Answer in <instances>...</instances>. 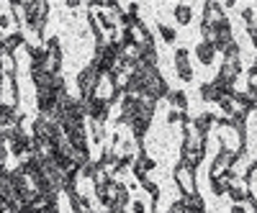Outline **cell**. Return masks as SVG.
I'll return each mask as SVG.
<instances>
[{
    "label": "cell",
    "mask_w": 257,
    "mask_h": 213,
    "mask_svg": "<svg viewBox=\"0 0 257 213\" xmlns=\"http://www.w3.org/2000/svg\"><path fill=\"white\" fill-rule=\"evenodd\" d=\"M247 34H249L252 44H254V49H257V26H249V29H247Z\"/></svg>",
    "instance_id": "obj_18"
},
{
    "label": "cell",
    "mask_w": 257,
    "mask_h": 213,
    "mask_svg": "<svg viewBox=\"0 0 257 213\" xmlns=\"http://www.w3.org/2000/svg\"><path fill=\"white\" fill-rule=\"evenodd\" d=\"M21 44H24V36H21V34H11V36L6 39V52H8V54H13Z\"/></svg>",
    "instance_id": "obj_15"
},
{
    "label": "cell",
    "mask_w": 257,
    "mask_h": 213,
    "mask_svg": "<svg viewBox=\"0 0 257 213\" xmlns=\"http://www.w3.org/2000/svg\"><path fill=\"white\" fill-rule=\"evenodd\" d=\"M198 95H201V100H206V103H216V100L221 98L219 88H216L213 82H203V85H201V90H198Z\"/></svg>",
    "instance_id": "obj_11"
},
{
    "label": "cell",
    "mask_w": 257,
    "mask_h": 213,
    "mask_svg": "<svg viewBox=\"0 0 257 213\" xmlns=\"http://www.w3.org/2000/svg\"><path fill=\"white\" fill-rule=\"evenodd\" d=\"M229 213H247V205H244V203H234Z\"/></svg>",
    "instance_id": "obj_17"
},
{
    "label": "cell",
    "mask_w": 257,
    "mask_h": 213,
    "mask_svg": "<svg viewBox=\"0 0 257 213\" xmlns=\"http://www.w3.org/2000/svg\"><path fill=\"white\" fill-rule=\"evenodd\" d=\"M242 21L247 24V29L254 26V8H242Z\"/></svg>",
    "instance_id": "obj_16"
},
{
    "label": "cell",
    "mask_w": 257,
    "mask_h": 213,
    "mask_svg": "<svg viewBox=\"0 0 257 213\" xmlns=\"http://www.w3.org/2000/svg\"><path fill=\"white\" fill-rule=\"evenodd\" d=\"M100 72L90 65V67H85L80 75H77V88H80V95H82V103H88L90 98H95V88H98V82H100Z\"/></svg>",
    "instance_id": "obj_1"
},
{
    "label": "cell",
    "mask_w": 257,
    "mask_h": 213,
    "mask_svg": "<svg viewBox=\"0 0 257 213\" xmlns=\"http://www.w3.org/2000/svg\"><path fill=\"white\" fill-rule=\"evenodd\" d=\"M216 47L211 44V41H198L196 44V57H198V62L203 67H208V65H213V59H216Z\"/></svg>",
    "instance_id": "obj_7"
},
{
    "label": "cell",
    "mask_w": 257,
    "mask_h": 213,
    "mask_svg": "<svg viewBox=\"0 0 257 213\" xmlns=\"http://www.w3.org/2000/svg\"><path fill=\"white\" fill-rule=\"evenodd\" d=\"M234 159H237V152L234 149H219V154L213 157V162H211V169H208V177L213 180V177H219V175H224V172H229L231 169V164H234Z\"/></svg>",
    "instance_id": "obj_3"
},
{
    "label": "cell",
    "mask_w": 257,
    "mask_h": 213,
    "mask_svg": "<svg viewBox=\"0 0 257 213\" xmlns=\"http://www.w3.org/2000/svg\"><path fill=\"white\" fill-rule=\"evenodd\" d=\"M173 13H175V21H178L180 26H188L190 21H193V8L190 6H175Z\"/></svg>",
    "instance_id": "obj_13"
},
{
    "label": "cell",
    "mask_w": 257,
    "mask_h": 213,
    "mask_svg": "<svg viewBox=\"0 0 257 213\" xmlns=\"http://www.w3.org/2000/svg\"><path fill=\"white\" fill-rule=\"evenodd\" d=\"M252 113H254V118H257V108H254V111H252Z\"/></svg>",
    "instance_id": "obj_19"
},
{
    "label": "cell",
    "mask_w": 257,
    "mask_h": 213,
    "mask_svg": "<svg viewBox=\"0 0 257 213\" xmlns=\"http://www.w3.org/2000/svg\"><path fill=\"white\" fill-rule=\"evenodd\" d=\"M221 18H226L224 6H221V3H216V0H206V3H203V18H201V24L216 26Z\"/></svg>",
    "instance_id": "obj_5"
},
{
    "label": "cell",
    "mask_w": 257,
    "mask_h": 213,
    "mask_svg": "<svg viewBox=\"0 0 257 213\" xmlns=\"http://www.w3.org/2000/svg\"><path fill=\"white\" fill-rule=\"evenodd\" d=\"M167 98H170V103H173V108H175V111H180V113L188 111V95H185L183 90H170Z\"/></svg>",
    "instance_id": "obj_12"
},
{
    "label": "cell",
    "mask_w": 257,
    "mask_h": 213,
    "mask_svg": "<svg viewBox=\"0 0 257 213\" xmlns=\"http://www.w3.org/2000/svg\"><path fill=\"white\" fill-rule=\"evenodd\" d=\"M226 195L231 198V203H247V195H249V190H247L244 180H242V182H231V187L226 190Z\"/></svg>",
    "instance_id": "obj_10"
},
{
    "label": "cell",
    "mask_w": 257,
    "mask_h": 213,
    "mask_svg": "<svg viewBox=\"0 0 257 213\" xmlns=\"http://www.w3.org/2000/svg\"><path fill=\"white\" fill-rule=\"evenodd\" d=\"M180 200H183V208H185V213H206V200H203L198 193L185 195V198H180Z\"/></svg>",
    "instance_id": "obj_9"
},
{
    "label": "cell",
    "mask_w": 257,
    "mask_h": 213,
    "mask_svg": "<svg viewBox=\"0 0 257 213\" xmlns=\"http://www.w3.org/2000/svg\"><path fill=\"white\" fill-rule=\"evenodd\" d=\"M213 126H216V116H213V113H201L196 121H193V129H196L201 136H206V139H208Z\"/></svg>",
    "instance_id": "obj_8"
},
{
    "label": "cell",
    "mask_w": 257,
    "mask_h": 213,
    "mask_svg": "<svg viewBox=\"0 0 257 213\" xmlns=\"http://www.w3.org/2000/svg\"><path fill=\"white\" fill-rule=\"evenodd\" d=\"M108 105H111V100H105V98H90L88 103H85V113H88V118L93 121V123H103L105 121V116H108Z\"/></svg>",
    "instance_id": "obj_4"
},
{
    "label": "cell",
    "mask_w": 257,
    "mask_h": 213,
    "mask_svg": "<svg viewBox=\"0 0 257 213\" xmlns=\"http://www.w3.org/2000/svg\"><path fill=\"white\" fill-rule=\"evenodd\" d=\"M175 182L180 187V198L198 193V190H196V169H190L183 162H178V167H175Z\"/></svg>",
    "instance_id": "obj_2"
},
{
    "label": "cell",
    "mask_w": 257,
    "mask_h": 213,
    "mask_svg": "<svg viewBox=\"0 0 257 213\" xmlns=\"http://www.w3.org/2000/svg\"><path fill=\"white\" fill-rule=\"evenodd\" d=\"M175 70H178V77L183 82H190L193 80V67H190V52L185 47H180L175 52Z\"/></svg>",
    "instance_id": "obj_6"
},
{
    "label": "cell",
    "mask_w": 257,
    "mask_h": 213,
    "mask_svg": "<svg viewBox=\"0 0 257 213\" xmlns=\"http://www.w3.org/2000/svg\"><path fill=\"white\" fill-rule=\"evenodd\" d=\"M160 36L165 44H175V39H178V31L173 26H167V24H160Z\"/></svg>",
    "instance_id": "obj_14"
}]
</instances>
